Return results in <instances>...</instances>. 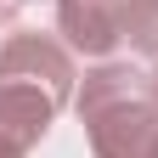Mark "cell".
<instances>
[{
  "instance_id": "cell-6",
  "label": "cell",
  "mask_w": 158,
  "mask_h": 158,
  "mask_svg": "<svg viewBox=\"0 0 158 158\" xmlns=\"http://www.w3.org/2000/svg\"><path fill=\"white\" fill-rule=\"evenodd\" d=\"M0 158H23V152H17V147H6V141H0Z\"/></svg>"
},
{
  "instance_id": "cell-4",
  "label": "cell",
  "mask_w": 158,
  "mask_h": 158,
  "mask_svg": "<svg viewBox=\"0 0 158 158\" xmlns=\"http://www.w3.org/2000/svg\"><path fill=\"white\" fill-rule=\"evenodd\" d=\"M51 118H56V102L45 90L0 79V141H6V147H17V152L40 147L45 130H51Z\"/></svg>"
},
{
  "instance_id": "cell-3",
  "label": "cell",
  "mask_w": 158,
  "mask_h": 158,
  "mask_svg": "<svg viewBox=\"0 0 158 158\" xmlns=\"http://www.w3.org/2000/svg\"><path fill=\"white\" fill-rule=\"evenodd\" d=\"M56 28L73 51L107 56L124 40V0H56Z\"/></svg>"
},
{
  "instance_id": "cell-1",
  "label": "cell",
  "mask_w": 158,
  "mask_h": 158,
  "mask_svg": "<svg viewBox=\"0 0 158 158\" xmlns=\"http://www.w3.org/2000/svg\"><path fill=\"white\" fill-rule=\"evenodd\" d=\"M79 118H85L96 158H152L158 152V96L152 79L124 62H102L85 73L79 90Z\"/></svg>"
},
{
  "instance_id": "cell-2",
  "label": "cell",
  "mask_w": 158,
  "mask_h": 158,
  "mask_svg": "<svg viewBox=\"0 0 158 158\" xmlns=\"http://www.w3.org/2000/svg\"><path fill=\"white\" fill-rule=\"evenodd\" d=\"M0 79H11V85H34L45 90L56 107L73 96V56L56 45L51 34H11L6 45H0Z\"/></svg>"
},
{
  "instance_id": "cell-8",
  "label": "cell",
  "mask_w": 158,
  "mask_h": 158,
  "mask_svg": "<svg viewBox=\"0 0 158 158\" xmlns=\"http://www.w3.org/2000/svg\"><path fill=\"white\" fill-rule=\"evenodd\" d=\"M11 6H23V0H11Z\"/></svg>"
},
{
  "instance_id": "cell-7",
  "label": "cell",
  "mask_w": 158,
  "mask_h": 158,
  "mask_svg": "<svg viewBox=\"0 0 158 158\" xmlns=\"http://www.w3.org/2000/svg\"><path fill=\"white\" fill-rule=\"evenodd\" d=\"M147 79H152V96H158V68H152V73H147Z\"/></svg>"
},
{
  "instance_id": "cell-9",
  "label": "cell",
  "mask_w": 158,
  "mask_h": 158,
  "mask_svg": "<svg viewBox=\"0 0 158 158\" xmlns=\"http://www.w3.org/2000/svg\"><path fill=\"white\" fill-rule=\"evenodd\" d=\"M152 158H158V152H152Z\"/></svg>"
},
{
  "instance_id": "cell-5",
  "label": "cell",
  "mask_w": 158,
  "mask_h": 158,
  "mask_svg": "<svg viewBox=\"0 0 158 158\" xmlns=\"http://www.w3.org/2000/svg\"><path fill=\"white\" fill-rule=\"evenodd\" d=\"M124 40L141 56H158V0H124Z\"/></svg>"
}]
</instances>
